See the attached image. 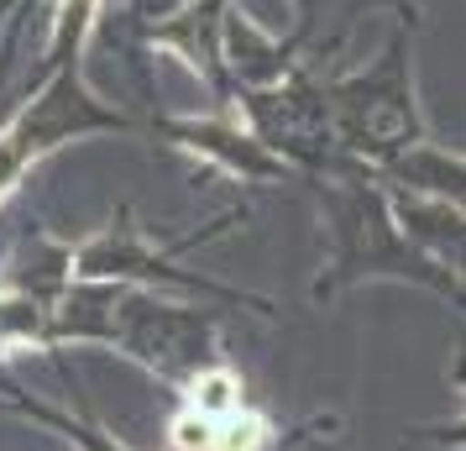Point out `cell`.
<instances>
[{
    "label": "cell",
    "instance_id": "6da1fadb",
    "mask_svg": "<svg viewBox=\"0 0 466 451\" xmlns=\"http://www.w3.org/2000/svg\"><path fill=\"white\" fill-rule=\"evenodd\" d=\"M194 409L205 415V420H220V415H231L236 409V384L226 373H210V378H199L194 384Z\"/></svg>",
    "mask_w": 466,
    "mask_h": 451
}]
</instances>
